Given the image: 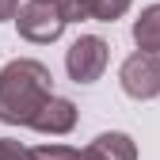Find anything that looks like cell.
Segmentation results:
<instances>
[{
	"instance_id": "6da1fadb",
	"label": "cell",
	"mask_w": 160,
	"mask_h": 160,
	"mask_svg": "<svg viewBox=\"0 0 160 160\" xmlns=\"http://www.w3.org/2000/svg\"><path fill=\"white\" fill-rule=\"evenodd\" d=\"M53 95V76L34 57H15L0 69V122L31 126L42 103Z\"/></svg>"
},
{
	"instance_id": "7a4b0ae2",
	"label": "cell",
	"mask_w": 160,
	"mask_h": 160,
	"mask_svg": "<svg viewBox=\"0 0 160 160\" xmlns=\"http://www.w3.org/2000/svg\"><path fill=\"white\" fill-rule=\"evenodd\" d=\"M15 27H19V38H27L34 46H50V42L61 38L69 19H65L57 0H27L15 15Z\"/></svg>"
},
{
	"instance_id": "3957f363",
	"label": "cell",
	"mask_w": 160,
	"mask_h": 160,
	"mask_svg": "<svg viewBox=\"0 0 160 160\" xmlns=\"http://www.w3.org/2000/svg\"><path fill=\"white\" fill-rule=\"evenodd\" d=\"M107 61H111V46L99 34H80L65 50V72H69L72 84H95L103 76Z\"/></svg>"
},
{
	"instance_id": "277c9868",
	"label": "cell",
	"mask_w": 160,
	"mask_h": 160,
	"mask_svg": "<svg viewBox=\"0 0 160 160\" xmlns=\"http://www.w3.org/2000/svg\"><path fill=\"white\" fill-rule=\"evenodd\" d=\"M118 84L130 99H156L160 95V53H149V50H137L130 53L122 69H118Z\"/></svg>"
},
{
	"instance_id": "5b68a950",
	"label": "cell",
	"mask_w": 160,
	"mask_h": 160,
	"mask_svg": "<svg viewBox=\"0 0 160 160\" xmlns=\"http://www.w3.org/2000/svg\"><path fill=\"white\" fill-rule=\"evenodd\" d=\"M34 133H46V137H65L76 130V103L65 95H50L42 111L34 114V122H31Z\"/></svg>"
},
{
	"instance_id": "8992f818",
	"label": "cell",
	"mask_w": 160,
	"mask_h": 160,
	"mask_svg": "<svg viewBox=\"0 0 160 160\" xmlns=\"http://www.w3.org/2000/svg\"><path fill=\"white\" fill-rule=\"evenodd\" d=\"M65 12L69 23H84V19H95V23H114L130 12L133 0H57Z\"/></svg>"
},
{
	"instance_id": "52a82bcc",
	"label": "cell",
	"mask_w": 160,
	"mask_h": 160,
	"mask_svg": "<svg viewBox=\"0 0 160 160\" xmlns=\"http://www.w3.org/2000/svg\"><path fill=\"white\" fill-rule=\"evenodd\" d=\"M133 42H137V50L160 53V4L141 8V15L133 19Z\"/></svg>"
},
{
	"instance_id": "ba28073f",
	"label": "cell",
	"mask_w": 160,
	"mask_h": 160,
	"mask_svg": "<svg viewBox=\"0 0 160 160\" xmlns=\"http://www.w3.org/2000/svg\"><path fill=\"white\" fill-rule=\"evenodd\" d=\"M92 149L103 156V160H137V145H133V137L130 133H118V130H107V133H99Z\"/></svg>"
},
{
	"instance_id": "9c48e42d",
	"label": "cell",
	"mask_w": 160,
	"mask_h": 160,
	"mask_svg": "<svg viewBox=\"0 0 160 160\" xmlns=\"http://www.w3.org/2000/svg\"><path fill=\"white\" fill-rule=\"evenodd\" d=\"M80 149L72 145H61V141H50V145H34L31 149V160H76Z\"/></svg>"
},
{
	"instance_id": "30bf717a",
	"label": "cell",
	"mask_w": 160,
	"mask_h": 160,
	"mask_svg": "<svg viewBox=\"0 0 160 160\" xmlns=\"http://www.w3.org/2000/svg\"><path fill=\"white\" fill-rule=\"evenodd\" d=\"M0 160H31V149L19 145L15 137H0Z\"/></svg>"
},
{
	"instance_id": "8fae6325",
	"label": "cell",
	"mask_w": 160,
	"mask_h": 160,
	"mask_svg": "<svg viewBox=\"0 0 160 160\" xmlns=\"http://www.w3.org/2000/svg\"><path fill=\"white\" fill-rule=\"evenodd\" d=\"M19 8H23L19 0H0V23H4V19H15V15H19Z\"/></svg>"
},
{
	"instance_id": "7c38bea8",
	"label": "cell",
	"mask_w": 160,
	"mask_h": 160,
	"mask_svg": "<svg viewBox=\"0 0 160 160\" xmlns=\"http://www.w3.org/2000/svg\"><path fill=\"white\" fill-rule=\"evenodd\" d=\"M76 160H103V156H99V152L88 145V149H80V152H76Z\"/></svg>"
}]
</instances>
